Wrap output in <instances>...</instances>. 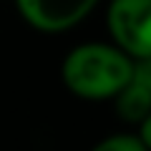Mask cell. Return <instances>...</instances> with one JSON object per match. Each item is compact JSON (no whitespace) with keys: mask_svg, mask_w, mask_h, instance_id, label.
Here are the masks:
<instances>
[{"mask_svg":"<svg viewBox=\"0 0 151 151\" xmlns=\"http://www.w3.org/2000/svg\"><path fill=\"white\" fill-rule=\"evenodd\" d=\"M134 58L113 43H81L60 65L63 86L83 101L116 98L131 81Z\"/></svg>","mask_w":151,"mask_h":151,"instance_id":"obj_1","label":"cell"},{"mask_svg":"<svg viewBox=\"0 0 151 151\" xmlns=\"http://www.w3.org/2000/svg\"><path fill=\"white\" fill-rule=\"evenodd\" d=\"M106 28L113 45L134 60L151 55V0H111Z\"/></svg>","mask_w":151,"mask_h":151,"instance_id":"obj_2","label":"cell"},{"mask_svg":"<svg viewBox=\"0 0 151 151\" xmlns=\"http://www.w3.org/2000/svg\"><path fill=\"white\" fill-rule=\"evenodd\" d=\"M98 0H15L20 18L40 33H63L83 20Z\"/></svg>","mask_w":151,"mask_h":151,"instance_id":"obj_3","label":"cell"},{"mask_svg":"<svg viewBox=\"0 0 151 151\" xmlns=\"http://www.w3.org/2000/svg\"><path fill=\"white\" fill-rule=\"evenodd\" d=\"M96 151H146L144 141L139 134H116V136H106L103 141L96 144Z\"/></svg>","mask_w":151,"mask_h":151,"instance_id":"obj_4","label":"cell"},{"mask_svg":"<svg viewBox=\"0 0 151 151\" xmlns=\"http://www.w3.org/2000/svg\"><path fill=\"white\" fill-rule=\"evenodd\" d=\"M131 83L151 98V55H149V58H136V60H134Z\"/></svg>","mask_w":151,"mask_h":151,"instance_id":"obj_5","label":"cell"},{"mask_svg":"<svg viewBox=\"0 0 151 151\" xmlns=\"http://www.w3.org/2000/svg\"><path fill=\"white\" fill-rule=\"evenodd\" d=\"M139 136H141V141H144L146 149H151V111L139 121Z\"/></svg>","mask_w":151,"mask_h":151,"instance_id":"obj_6","label":"cell"}]
</instances>
